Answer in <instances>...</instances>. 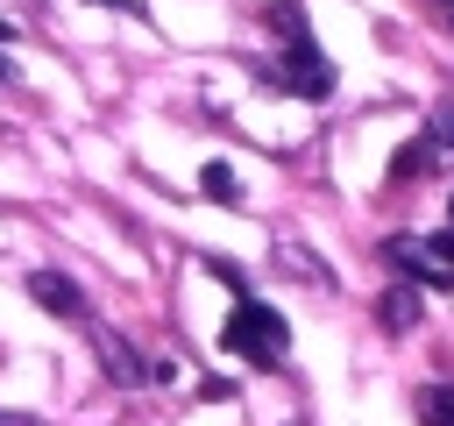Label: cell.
Instances as JSON below:
<instances>
[{
  "instance_id": "1",
  "label": "cell",
  "mask_w": 454,
  "mask_h": 426,
  "mask_svg": "<svg viewBox=\"0 0 454 426\" xmlns=\"http://www.w3.org/2000/svg\"><path fill=\"white\" fill-rule=\"evenodd\" d=\"M284 320L270 312V305H255V298H241L234 305V320H227V348L234 355H248V362H284Z\"/></svg>"
},
{
  "instance_id": "2",
  "label": "cell",
  "mask_w": 454,
  "mask_h": 426,
  "mask_svg": "<svg viewBox=\"0 0 454 426\" xmlns=\"http://www.w3.org/2000/svg\"><path fill=\"white\" fill-rule=\"evenodd\" d=\"M277 78H284L298 99H326V92H333V64H326V57H312V50H305V36H298V43H291V57L277 64Z\"/></svg>"
},
{
  "instance_id": "3",
  "label": "cell",
  "mask_w": 454,
  "mask_h": 426,
  "mask_svg": "<svg viewBox=\"0 0 454 426\" xmlns=\"http://www.w3.org/2000/svg\"><path fill=\"white\" fill-rule=\"evenodd\" d=\"M28 298H35V305H50V312H64L71 327H85V320H92V312H85V291H78L64 270H28Z\"/></svg>"
},
{
  "instance_id": "4",
  "label": "cell",
  "mask_w": 454,
  "mask_h": 426,
  "mask_svg": "<svg viewBox=\"0 0 454 426\" xmlns=\"http://www.w3.org/2000/svg\"><path fill=\"white\" fill-rule=\"evenodd\" d=\"M85 334H92V348H99V362H106V376L121 383V390H135V383H149V362L121 341V334H106L99 320H85Z\"/></svg>"
},
{
  "instance_id": "5",
  "label": "cell",
  "mask_w": 454,
  "mask_h": 426,
  "mask_svg": "<svg viewBox=\"0 0 454 426\" xmlns=\"http://www.w3.org/2000/svg\"><path fill=\"white\" fill-rule=\"evenodd\" d=\"M383 327H390V334H411V327H419V298H411V291H383Z\"/></svg>"
},
{
  "instance_id": "6",
  "label": "cell",
  "mask_w": 454,
  "mask_h": 426,
  "mask_svg": "<svg viewBox=\"0 0 454 426\" xmlns=\"http://www.w3.org/2000/svg\"><path fill=\"white\" fill-rule=\"evenodd\" d=\"M277 256H284V270H291V277H305V284H326V270H319V263H312V256H305L298 241H284Z\"/></svg>"
},
{
  "instance_id": "7",
  "label": "cell",
  "mask_w": 454,
  "mask_h": 426,
  "mask_svg": "<svg viewBox=\"0 0 454 426\" xmlns=\"http://www.w3.org/2000/svg\"><path fill=\"white\" fill-rule=\"evenodd\" d=\"M419 412L426 426H454V390H419Z\"/></svg>"
},
{
  "instance_id": "8",
  "label": "cell",
  "mask_w": 454,
  "mask_h": 426,
  "mask_svg": "<svg viewBox=\"0 0 454 426\" xmlns=\"http://www.w3.org/2000/svg\"><path fill=\"white\" fill-rule=\"evenodd\" d=\"M199 185H206L213 199H227V206L241 199V185H234V170H227V163H206V178H199Z\"/></svg>"
},
{
  "instance_id": "9",
  "label": "cell",
  "mask_w": 454,
  "mask_h": 426,
  "mask_svg": "<svg viewBox=\"0 0 454 426\" xmlns=\"http://www.w3.org/2000/svg\"><path fill=\"white\" fill-rule=\"evenodd\" d=\"M440 248H447V263H454V234H440Z\"/></svg>"
},
{
  "instance_id": "10",
  "label": "cell",
  "mask_w": 454,
  "mask_h": 426,
  "mask_svg": "<svg viewBox=\"0 0 454 426\" xmlns=\"http://www.w3.org/2000/svg\"><path fill=\"white\" fill-rule=\"evenodd\" d=\"M0 78H7V64H0Z\"/></svg>"
},
{
  "instance_id": "11",
  "label": "cell",
  "mask_w": 454,
  "mask_h": 426,
  "mask_svg": "<svg viewBox=\"0 0 454 426\" xmlns=\"http://www.w3.org/2000/svg\"><path fill=\"white\" fill-rule=\"evenodd\" d=\"M0 36H7V21H0Z\"/></svg>"
}]
</instances>
